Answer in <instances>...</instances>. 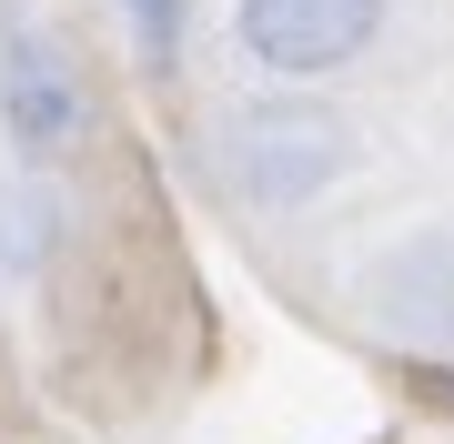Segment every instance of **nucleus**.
<instances>
[{
    "instance_id": "f257e3e1",
    "label": "nucleus",
    "mask_w": 454,
    "mask_h": 444,
    "mask_svg": "<svg viewBox=\"0 0 454 444\" xmlns=\"http://www.w3.org/2000/svg\"><path fill=\"white\" fill-rule=\"evenodd\" d=\"M354 162H364V132L313 91H243L212 121V182L262 222L313 213L333 182H354Z\"/></svg>"
},
{
    "instance_id": "423d86ee",
    "label": "nucleus",
    "mask_w": 454,
    "mask_h": 444,
    "mask_svg": "<svg viewBox=\"0 0 454 444\" xmlns=\"http://www.w3.org/2000/svg\"><path fill=\"white\" fill-rule=\"evenodd\" d=\"M112 11H121V31L152 71H182V0H112Z\"/></svg>"
},
{
    "instance_id": "20e7f679",
    "label": "nucleus",
    "mask_w": 454,
    "mask_h": 444,
    "mask_svg": "<svg viewBox=\"0 0 454 444\" xmlns=\"http://www.w3.org/2000/svg\"><path fill=\"white\" fill-rule=\"evenodd\" d=\"M354 303L373 333L414 354H454V222H414L354 273Z\"/></svg>"
},
{
    "instance_id": "f03ea898",
    "label": "nucleus",
    "mask_w": 454,
    "mask_h": 444,
    "mask_svg": "<svg viewBox=\"0 0 454 444\" xmlns=\"http://www.w3.org/2000/svg\"><path fill=\"white\" fill-rule=\"evenodd\" d=\"M384 20L394 0H232L223 31H232V61L262 82H333L384 41Z\"/></svg>"
},
{
    "instance_id": "7ed1b4c3",
    "label": "nucleus",
    "mask_w": 454,
    "mask_h": 444,
    "mask_svg": "<svg viewBox=\"0 0 454 444\" xmlns=\"http://www.w3.org/2000/svg\"><path fill=\"white\" fill-rule=\"evenodd\" d=\"M82 132H91V82L71 61V41L41 20H0V142H11V162L51 172L61 152H82Z\"/></svg>"
},
{
    "instance_id": "39448f33",
    "label": "nucleus",
    "mask_w": 454,
    "mask_h": 444,
    "mask_svg": "<svg viewBox=\"0 0 454 444\" xmlns=\"http://www.w3.org/2000/svg\"><path fill=\"white\" fill-rule=\"evenodd\" d=\"M61 243H71V192H61V172L11 162V172H0V293L41 283L51 263H61Z\"/></svg>"
}]
</instances>
